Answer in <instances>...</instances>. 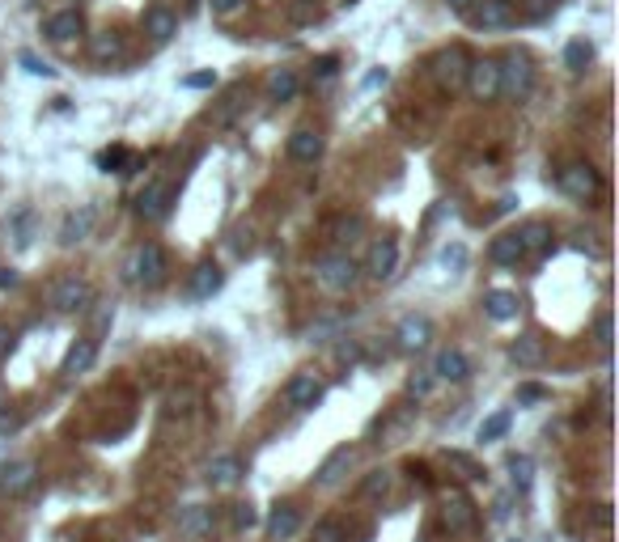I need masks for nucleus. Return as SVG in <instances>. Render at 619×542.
<instances>
[{"mask_svg":"<svg viewBox=\"0 0 619 542\" xmlns=\"http://www.w3.org/2000/svg\"><path fill=\"white\" fill-rule=\"evenodd\" d=\"M441 521H445V529L450 534H462V529L475 521V512H471V500L458 492V487H450L445 492V504H441Z\"/></svg>","mask_w":619,"mask_h":542,"instance_id":"nucleus-12","label":"nucleus"},{"mask_svg":"<svg viewBox=\"0 0 619 542\" xmlns=\"http://www.w3.org/2000/svg\"><path fill=\"white\" fill-rule=\"evenodd\" d=\"M428 390H433V368H428V373H416V377H408V394L424 399Z\"/></svg>","mask_w":619,"mask_h":542,"instance_id":"nucleus-44","label":"nucleus"},{"mask_svg":"<svg viewBox=\"0 0 619 542\" xmlns=\"http://www.w3.org/2000/svg\"><path fill=\"white\" fill-rule=\"evenodd\" d=\"M530 89H535V68H530V60H526L521 51L505 55V60H501V94H505L509 102H526Z\"/></svg>","mask_w":619,"mask_h":542,"instance_id":"nucleus-5","label":"nucleus"},{"mask_svg":"<svg viewBox=\"0 0 619 542\" xmlns=\"http://www.w3.org/2000/svg\"><path fill=\"white\" fill-rule=\"evenodd\" d=\"M94 224H98V207L94 204H81L77 212H68L64 224H60V246H77L94 233Z\"/></svg>","mask_w":619,"mask_h":542,"instance_id":"nucleus-11","label":"nucleus"},{"mask_svg":"<svg viewBox=\"0 0 619 542\" xmlns=\"http://www.w3.org/2000/svg\"><path fill=\"white\" fill-rule=\"evenodd\" d=\"M445 462L458 466V470H462V478H471V483L488 478V475H484V466L475 462V458H467V453H458V449H445Z\"/></svg>","mask_w":619,"mask_h":542,"instance_id":"nucleus-35","label":"nucleus"},{"mask_svg":"<svg viewBox=\"0 0 619 542\" xmlns=\"http://www.w3.org/2000/svg\"><path fill=\"white\" fill-rule=\"evenodd\" d=\"M488 258L496 263V267H518L521 258H526V250H521L518 233H501V238L488 246Z\"/></svg>","mask_w":619,"mask_h":542,"instance_id":"nucleus-26","label":"nucleus"},{"mask_svg":"<svg viewBox=\"0 0 619 542\" xmlns=\"http://www.w3.org/2000/svg\"><path fill=\"white\" fill-rule=\"evenodd\" d=\"M301 94V77H297L293 68H276L272 77H267V97L272 102H293Z\"/></svg>","mask_w":619,"mask_h":542,"instance_id":"nucleus-25","label":"nucleus"},{"mask_svg":"<svg viewBox=\"0 0 619 542\" xmlns=\"http://www.w3.org/2000/svg\"><path fill=\"white\" fill-rule=\"evenodd\" d=\"M394 339H399V348H403V351H424V348H428V339H433V322L411 314V318L399 322V335H394Z\"/></svg>","mask_w":619,"mask_h":542,"instance_id":"nucleus-20","label":"nucleus"},{"mask_svg":"<svg viewBox=\"0 0 619 542\" xmlns=\"http://www.w3.org/2000/svg\"><path fill=\"white\" fill-rule=\"evenodd\" d=\"M0 458H4V445H0Z\"/></svg>","mask_w":619,"mask_h":542,"instance_id":"nucleus-57","label":"nucleus"},{"mask_svg":"<svg viewBox=\"0 0 619 542\" xmlns=\"http://www.w3.org/2000/svg\"><path fill=\"white\" fill-rule=\"evenodd\" d=\"M352 458H357V453H352V445L331 449V453H326V462L318 466V475H314V483H318V487H335V483H340V478L348 475V466H352Z\"/></svg>","mask_w":619,"mask_h":542,"instance_id":"nucleus-17","label":"nucleus"},{"mask_svg":"<svg viewBox=\"0 0 619 542\" xmlns=\"http://www.w3.org/2000/svg\"><path fill=\"white\" fill-rule=\"evenodd\" d=\"M89 55H94L98 64H111V60H119V55H123V34H114V30L94 34V43H89Z\"/></svg>","mask_w":619,"mask_h":542,"instance_id":"nucleus-29","label":"nucleus"},{"mask_svg":"<svg viewBox=\"0 0 619 542\" xmlns=\"http://www.w3.org/2000/svg\"><path fill=\"white\" fill-rule=\"evenodd\" d=\"M335 68H340V60H335V55H318V60H314V77H318V80H331V77H335Z\"/></svg>","mask_w":619,"mask_h":542,"instance_id":"nucleus-50","label":"nucleus"},{"mask_svg":"<svg viewBox=\"0 0 619 542\" xmlns=\"http://www.w3.org/2000/svg\"><path fill=\"white\" fill-rule=\"evenodd\" d=\"M17 348V331L9 326V322H0V360H9Z\"/></svg>","mask_w":619,"mask_h":542,"instance_id":"nucleus-45","label":"nucleus"},{"mask_svg":"<svg viewBox=\"0 0 619 542\" xmlns=\"http://www.w3.org/2000/svg\"><path fill=\"white\" fill-rule=\"evenodd\" d=\"M221 284H225V271L216 267V263H199L191 271V280H187V297L191 301H208L212 292H221Z\"/></svg>","mask_w":619,"mask_h":542,"instance_id":"nucleus-13","label":"nucleus"},{"mask_svg":"<svg viewBox=\"0 0 619 542\" xmlns=\"http://www.w3.org/2000/svg\"><path fill=\"white\" fill-rule=\"evenodd\" d=\"M509 356H513L521 368H535V365H543V356H547V351H543V339L526 331V335H518L513 343H509Z\"/></svg>","mask_w":619,"mask_h":542,"instance_id":"nucleus-27","label":"nucleus"},{"mask_svg":"<svg viewBox=\"0 0 619 542\" xmlns=\"http://www.w3.org/2000/svg\"><path fill=\"white\" fill-rule=\"evenodd\" d=\"M323 377L318 373H297L293 382L284 385V402L293 407V411H314L318 402H323Z\"/></svg>","mask_w":619,"mask_h":542,"instance_id":"nucleus-9","label":"nucleus"},{"mask_svg":"<svg viewBox=\"0 0 619 542\" xmlns=\"http://www.w3.org/2000/svg\"><path fill=\"white\" fill-rule=\"evenodd\" d=\"M81 13L77 9H60V13H51L47 21H43V34H47L51 43H72L77 34H81Z\"/></svg>","mask_w":619,"mask_h":542,"instance_id":"nucleus-16","label":"nucleus"},{"mask_svg":"<svg viewBox=\"0 0 619 542\" xmlns=\"http://www.w3.org/2000/svg\"><path fill=\"white\" fill-rule=\"evenodd\" d=\"M441 267H450V271H462V267H467V246H462V241L445 246V250H441Z\"/></svg>","mask_w":619,"mask_h":542,"instance_id":"nucleus-38","label":"nucleus"},{"mask_svg":"<svg viewBox=\"0 0 619 542\" xmlns=\"http://www.w3.org/2000/svg\"><path fill=\"white\" fill-rule=\"evenodd\" d=\"M467 373H471V365H467V356H462L458 348L437 351V360H433V377H441V382H467Z\"/></svg>","mask_w":619,"mask_h":542,"instance_id":"nucleus-22","label":"nucleus"},{"mask_svg":"<svg viewBox=\"0 0 619 542\" xmlns=\"http://www.w3.org/2000/svg\"><path fill=\"white\" fill-rule=\"evenodd\" d=\"M552 9H555V0H526V4H521V13L530 17V21H543Z\"/></svg>","mask_w":619,"mask_h":542,"instance_id":"nucleus-43","label":"nucleus"},{"mask_svg":"<svg viewBox=\"0 0 619 542\" xmlns=\"http://www.w3.org/2000/svg\"><path fill=\"white\" fill-rule=\"evenodd\" d=\"M284 17L293 26H310L318 17V0H284Z\"/></svg>","mask_w":619,"mask_h":542,"instance_id":"nucleus-34","label":"nucleus"},{"mask_svg":"<svg viewBox=\"0 0 619 542\" xmlns=\"http://www.w3.org/2000/svg\"><path fill=\"white\" fill-rule=\"evenodd\" d=\"M509 475H513V487L518 492H530V483H535V462H530V453H509Z\"/></svg>","mask_w":619,"mask_h":542,"instance_id":"nucleus-32","label":"nucleus"},{"mask_svg":"<svg viewBox=\"0 0 619 542\" xmlns=\"http://www.w3.org/2000/svg\"><path fill=\"white\" fill-rule=\"evenodd\" d=\"M145 34L153 38V43H170V38L179 34V13H174V9H165V4L145 9Z\"/></svg>","mask_w":619,"mask_h":542,"instance_id":"nucleus-15","label":"nucleus"},{"mask_svg":"<svg viewBox=\"0 0 619 542\" xmlns=\"http://www.w3.org/2000/svg\"><path fill=\"white\" fill-rule=\"evenodd\" d=\"M242 94H246V89H242V85H238V89H233V94L225 97V106H221V111L212 114V123H229V119L238 114V106H242Z\"/></svg>","mask_w":619,"mask_h":542,"instance_id":"nucleus-39","label":"nucleus"},{"mask_svg":"<svg viewBox=\"0 0 619 542\" xmlns=\"http://www.w3.org/2000/svg\"><path fill=\"white\" fill-rule=\"evenodd\" d=\"M555 187L569 195V199L586 204V199H594V195H598L603 178H598V170H594V165H586V161H572V165H564V170L555 174Z\"/></svg>","mask_w":619,"mask_h":542,"instance_id":"nucleus-6","label":"nucleus"},{"mask_svg":"<svg viewBox=\"0 0 619 542\" xmlns=\"http://www.w3.org/2000/svg\"><path fill=\"white\" fill-rule=\"evenodd\" d=\"M21 68H26L30 77H55V68H51L47 60H38L34 51H21Z\"/></svg>","mask_w":619,"mask_h":542,"instance_id":"nucleus-40","label":"nucleus"},{"mask_svg":"<svg viewBox=\"0 0 619 542\" xmlns=\"http://www.w3.org/2000/svg\"><path fill=\"white\" fill-rule=\"evenodd\" d=\"M386 77H391L386 68H382V72H369V80H365V85H369V89H374V85H386Z\"/></svg>","mask_w":619,"mask_h":542,"instance_id":"nucleus-56","label":"nucleus"},{"mask_svg":"<svg viewBox=\"0 0 619 542\" xmlns=\"http://www.w3.org/2000/svg\"><path fill=\"white\" fill-rule=\"evenodd\" d=\"M611 521H615V512H611V504H594V509H589V526L611 529Z\"/></svg>","mask_w":619,"mask_h":542,"instance_id":"nucleus-48","label":"nucleus"},{"mask_svg":"<svg viewBox=\"0 0 619 542\" xmlns=\"http://www.w3.org/2000/svg\"><path fill=\"white\" fill-rule=\"evenodd\" d=\"M179 529L187 534V538H199V534H208V529H212V509H199V504L182 509V512H179Z\"/></svg>","mask_w":619,"mask_h":542,"instance_id":"nucleus-30","label":"nucleus"},{"mask_svg":"<svg viewBox=\"0 0 619 542\" xmlns=\"http://www.w3.org/2000/svg\"><path fill=\"white\" fill-rule=\"evenodd\" d=\"M589 60H594V47H589L586 38H572L569 47H564V68L569 72H586Z\"/></svg>","mask_w":619,"mask_h":542,"instance_id":"nucleus-33","label":"nucleus"},{"mask_svg":"<svg viewBox=\"0 0 619 542\" xmlns=\"http://www.w3.org/2000/svg\"><path fill=\"white\" fill-rule=\"evenodd\" d=\"M314 280L326 288V292H352L360 280V267L352 263V255L343 250H326V255L314 258Z\"/></svg>","mask_w":619,"mask_h":542,"instance_id":"nucleus-1","label":"nucleus"},{"mask_svg":"<svg viewBox=\"0 0 619 542\" xmlns=\"http://www.w3.org/2000/svg\"><path fill=\"white\" fill-rule=\"evenodd\" d=\"M552 399V390L547 385H538V382H521L518 385V402L521 407H530V402H547Z\"/></svg>","mask_w":619,"mask_h":542,"instance_id":"nucleus-37","label":"nucleus"},{"mask_svg":"<svg viewBox=\"0 0 619 542\" xmlns=\"http://www.w3.org/2000/svg\"><path fill=\"white\" fill-rule=\"evenodd\" d=\"M98 360V339L94 335H81L72 348H68V356H64V365H60V373L64 377H77V373H85V368Z\"/></svg>","mask_w":619,"mask_h":542,"instance_id":"nucleus-18","label":"nucleus"},{"mask_svg":"<svg viewBox=\"0 0 619 542\" xmlns=\"http://www.w3.org/2000/svg\"><path fill=\"white\" fill-rule=\"evenodd\" d=\"M51 305H55L60 314H85V309L94 305V284H89L85 275H60V280L51 284Z\"/></svg>","mask_w":619,"mask_h":542,"instance_id":"nucleus-4","label":"nucleus"},{"mask_svg":"<svg viewBox=\"0 0 619 542\" xmlns=\"http://www.w3.org/2000/svg\"><path fill=\"white\" fill-rule=\"evenodd\" d=\"M34 478H38V466L34 458H13V462L0 466V492L4 495H21L34 487Z\"/></svg>","mask_w":619,"mask_h":542,"instance_id":"nucleus-10","label":"nucleus"},{"mask_svg":"<svg viewBox=\"0 0 619 542\" xmlns=\"http://www.w3.org/2000/svg\"><path fill=\"white\" fill-rule=\"evenodd\" d=\"M216 85V72H191V77H182V89H212Z\"/></svg>","mask_w":619,"mask_h":542,"instance_id":"nucleus-46","label":"nucleus"},{"mask_svg":"<svg viewBox=\"0 0 619 542\" xmlns=\"http://www.w3.org/2000/svg\"><path fill=\"white\" fill-rule=\"evenodd\" d=\"M365 271H369L374 280H391L394 271H399V241H394V238L374 241V250H369V263H365Z\"/></svg>","mask_w":619,"mask_h":542,"instance_id":"nucleus-14","label":"nucleus"},{"mask_svg":"<svg viewBox=\"0 0 619 542\" xmlns=\"http://www.w3.org/2000/svg\"><path fill=\"white\" fill-rule=\"evenodd\" d=\"M509 432V411H492L484 424H479V441H501Z\"/></svg>","mask_w":619,"mask_h":542,"instance_id":"nucleus-36","label":"nucleus"},{"mask_svg":"<svg viewBox=\"0 0 619 542\" xmlns=\"http://www.w3.org/2000/svg\"><path fill=\"white\" fill-rule=\"evenodd\" d=\"M204 475H208L212 487H221V492H225V487H233V483L242 478V462H238L233 453H221V458H212V462H208Z\"/></svg>","mask_w":619,"mask_h":542,"instance_id":"nucleus-24","label":"nucleus"},{"mask_svg":"<svg viewBox=\"0 0 619 542\" xmlns=\"http://www.w3.org/2000/svg\"><path fill=\"white\" fill-rule=\"evenodd\" d=\"M314 538L318 542H348L343 538V529H340V521H323V526L314 529Z\"/></svg>","mask_w":619,"mask_h":542,"instance_id":"nucleus-49","label":"nucleus"},{"mask_svg":"<svg viewBox=\"0 0 619 542\" xmlns=\"http://www.w3.org/2000/svg\"><path fill=\"white\" fill-rule=\"evenodd\" d=\"M386 487H391V475L386 470H374V475L360 483V495H386Z\"/></svg>","mask_w":619,"mask_h":542,"instance_id":"nucleus-41","label":"nucleus"},{"mask_svg":"<svg viewBox=\"0 0 619 542\" xmlns=\"http://www.w3.org/2000/svg\"><path fill=\"white\" fill-rule=\"evenodd\" d=\"M475 26L479 30H505V26H513V4L509 0H479Z\"/></svg>","mask_w":619,"mask_h":542,"instance_id":"nucleus-19","label":"nucleus"},{"mask_svg":"<svg viewBox=\"0 0 619 542\" xmlns=\"http://www.w3.org/2000/svg\"><path fill=\"white\" fill-rule=\"evenodd\" d=\"M21 428V415L17 411H0V436H13Z\"/></svg>","mask_w":619,"mask_h":542,"instance_id":"nucleus-53","label":"nucleus"},{"mask_svg":"<svg viewBox=\"0 0 619 542\" xmlns=\"http://www.w3.org/2000/svg\"><path fill=\"white\" fill-rule=\"evenodd\" d=\"M518 241H521L526 255H530V250H547V246H552V229H547L543 221H526L518 229Z\"/></svg>","mask_w":619,"mask_h":542,"instance_id":"nucleus-31","label":"nucleus"},{"mask_svg":"<svg viewBox=\"0 0 619 542\" xmlns=\"http://www.w3.org/2000/svg\"><path fill=\"white\" fill-rule=\"evenodd\" d=\"M233 526H238V529H250V526H259V512L250 509V504H238V509H233Z\"/></svg>","mask_w":619,"mask_h":542,"instance_id":"nucleus-47","label":"nucleus"},{"mask_svg":"<svg viewBox=\"0 0 619 542\" xmlns=\"http://www.w3.org/2000/svg\"><path fill=\"white\" fill-rule=\"evenodd\" d=\"M471 4H475V0H445V9H450V13H471Z\"/></svg>","mask_w":619,"mask_h":542,"instance_id":"nucleus-54","label":"nucleus"},{"mask_svg":"<svg viewBox=\"0 0 619 542\" xmlns=\"http://www.w3.org/2000/svg\"><path fill=\"white\" fill-rule=\"evenodd\" d=\"M17 284V271L13 267H0V288H13Z\"/></svg>","mask_w":619,"mask_h":542,"instance_id":"nucleus-55","label":"nucleus"},{"mask_svg":"<svg viewBox=\"0 0 619 542\" xmlns=\"http://www.w3.org/2000/svg\"><path fill=\"white\" fill-rule=\"evenodd\" d=\"M467 64H471V60H467V51L454 43V47H441L437 55L428 60V72H433V80H437L445 94H458V89H462V80H467Z\"/></svg>","mask_w":619,"mask_h":542,"instance_id":"nucleus-3","label":"nucleus"},{"mask_svg":"<svg viewBox=\"0 0 619 542\" xmlns=\"http://www.w3.org/2000/svg\"><path fill=\"white\" fill-rule=\"evenodd\" d=\"M289 157L301 161V165H310V161L323 157V136L314 128H297L293 136H289Z\"/></svg>","mask_w":619,"mask_h":542,"instance_id":"nucleus-21","label":"nucleus"},{"mask_svg":"<svg viewBox=\"0 0 619 542\" xmlns=\"http://www.w3.org/2000/svg\"><path fill=\"white\" fill-rule=\"evenodd\" d=\"M484 314H488L492 322L518 318V292H509V288H488V292H484Z\"/></svg>","mask_w":619,"mask_h":542,"instance_id":"nucleus-23","label":"nucleus"},{"mask_svg":"<svg viewBox=\"0 0 619 542\" xmlns=\"http://www.w3.org/2000/svg\"><path fill=\"white\" fill-rule=\"evenodd\" d=\"M360 229H365V221H360V216H343V221L335 224V241H352Z\"/></svg>","mask_w":619,"mask_h":542,"instance_id":"nucleus-42","label":"nucleus"},{"mask_svg":"<svg viewBox=\"0 0 619 542\" xmlns=\"http://www.w3.org/2000/svg\"><path fill=\"white\" fill-rule=\"evenodd\" d=\"M174 182H165V178H153L145 191L136 195V216H145V221H162L170 204H174Z\"/></svg>","mask_w":619,"mask_h":542,"instance_id":"nucleus-8","label":"nucleus"},{"mask_svg":"<svg viewBox=\"0 0 619 542\" xmlns=\"http://www.w3.org/2000/svg\"><path fill=\"white\" fill-rule=\"evenodd\" d=\"M128 280L131 284H145V288H157L165 280V250L157 241H145L136 246L128 258Z\"/></svg>","mask_w":619,"mask_h":542,"instance_id":"nucleus-2","label":"nucleus"},{"mask_svg":"<svg viewBox=\"0 0 619 542\" xmlns=\"http://www.w3.org/2000/svg\"><path fill=\"white\" fill-rule=\"evenodd\" d=\"M475 102H496L501 97V60H471L467 64V80Z\"/></svg>","mask_w":619,"mask_h":542,"instance_id":"nucleus-7","label":"nucleus"},{"mask_svg":"<svg viewBox=\"0 0 619 542\" xmlns=\"http://www.w3.org/2000/svg\"><path fill=\"white\" fill-rule=\"evenodd\" d=\"M208 4H212V13H216V17H233L246 0H208Z\"/></svg>","mask_w":619,"mask_h":542,"instance_id":"nucleus-52","label":"nucleus"},{"mask_svg":"<svg viewBox=\"0 0 619 542\" xmlns=\"http://www.w3.org/2000/svg\"><path fill=\"white\" fill-rule=\"evenodd\" d=\"M594 335H598V343H603V348H611V335H615L611 314H598V322H594Z\"/></svg>","mask_w":619,"mask_h":542,"instance_id":"nucleus-51","label":"nucleus"},{"mask_svg":"<svg viewBox=\"0 0 619 542\" xmlns=\"http://www.w3.org/2000/svg\"><path fill=\"white\" fill-rule=\"evenodd\" d=\"M297 529H301V512H297L293 504H276L272 517H267V534H272V538H293Z\"/></svg>","mask_w":619,"mask_h":542,"instance_id":"nucleus-28","label":"nucleus"}]
</instances>
